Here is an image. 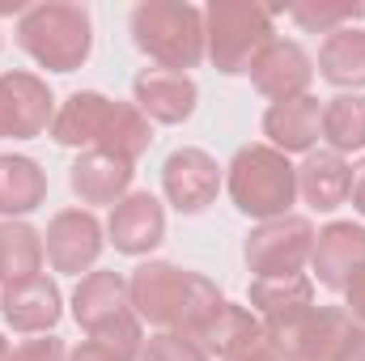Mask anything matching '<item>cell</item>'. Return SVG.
Here are the masks:
<instances>
[{"label": "cell", "mask_w": 365, "mask_h": 361, "mask_svg": "<svg viewBox=\"0 0 365 361\" xmlns=\"http://www.w3.org/2000/svg\"><path fill=\"white\" fill-rule=\"evenodd\" d=\"M319 73H323V81H331L340 90H365V30L344 26V30L327 34L323 51H319Z\"/></svg>", "instance_id": "7402d4cb"}, {"label": "cell", "mask_w": 365, "mask_h": 361, "mask_svg": "<svg viewBox=\"0 0 365 361\" xmlns=\"http://www.w3.org/2000/svg\"><path fill=\"white\" fill-rule=\"evenodd\" d=\"M132 39L136 47L166 73L195 68L208 51L204 39V13L182 0H145L132 9Z\"/></svg>", "instance_id": "3957f363"}, {"label": "cell", "mask_w": 365, "mask_h": 361, "mask_svg": "<svg viewBox=\"0 0 365 361\" xmlns=\"http://www.w3.org/2000/svg\"><path fill=\"white\" fill-rule=\"evenodd\" d=\"M264 136L276 153H314V141L323 136V102L302 93L293 102H272L264 115Z\"/></svg>", "instance_id": "e0dca14e"}, {"label": "cell", "mask_w": 365, "mask_h": 361, "mask_svg": "<svg viewBox=\"0 0 365 361\" xmlns=\"http://www.w3.org/2000/svg\"><path fill=\"white\" fill-rule=\"evenodd\" d=\"M166 238V213L158 204V195L149 191H132L110 208V243L123 255H145Z\"/></svg>", "instance_id": "5bb4252c"}, {"label": "cell", "mask_w": 365, "mask_h": 361, "mask_svg": "<svg viewBox=\"0 0 365 361\" xmlns=\"http://www.w3.org/2000/svg\"><path fill=\"white\" fill-rule=\"evenodd\" d=\"M132 93H136V111L149 123H182V119H191L195 98H200L191 77L166 73V68H145L132 81Z\"/></svg>", "instance_id": "2e32d148"}, {"label": "cell", "mask_w": 365, "mask_h": 361, "mask_svg": "<svg viewBox=\"0 0 365 361\" xmlns=\"http://www.w3.org/2000/svg\"><path fill=\"white\" fill-rule=\"evenodd\" d=\"M68 361H128L123 353H115L110 345H102V340H86L81 349H73Z\"/></svg>", "instance_id": "4dcf8cb0"}, {"label": "cell", "mask_w": 365, "mask_h": 361, "mask_svg": "<svg viewBox=\"0 0 365 361\" xmlns=\"http://www.w3.org/2000/svg\"><path fill=\"white\" fill-rule=\"evenodd\" d=\"M230 195H234V208L255 221L289 217L297 200V171L272 145H247L230 162Z\"/></svg>", "instance_id": "8992f818"}, {"label": "cell", "mask_w": 365, "mask_h": 361, "mask_svg": "<svg viewBox=\"0 0 365 361\" xmlns=\"http://www.w3.org/2000/svg\"><path fill=\"white\" fill-rule=\"evenodd\" d=\"M251 77H255V90L264 93V98H272V102H293V98L306 93L314 68H310V56H306L297 43L272 39V47L255 60Z\"/></svg>", "instance_id": "ac0fdd59"}, {"label": "cell", "mask_w": 365, "mask_h": 361, "mask_svg": "<svg viewBox=\"0 0 365 361\" xmlns=\"http://www.w3.org/2000/svg\"><path fill=\"white\" fill-rule=\"evenodd\" d=\"M136 361H212L195 340H187L179 332H162V336H153L145 349H140V357Z\"/></svg>", "instance_id": "83f0119b"}, {"label": "cell", "mask_w": 365, "mask_h": 361, "mask_svg": "<svg viewBox=\"0 0 365 361\" xmlns=\"http://www.w3.org/2000/svg\"><path fill=\"white\" fill-rule=\"evenodd\" d=\"M73 319L90 332V340L110 345L115 353H123L128 361L140 357L145 336H140V319L132 310L128 298V280L119 272H90L81 276L77 293H73Z\"/></svg>", "instance_id": "5b68a950"}, {"label": "cell", "mask_w": 365, "mask_h": 361, "mask_svg": "<svg viewBox=\"0 0 365 361\" xmlns=\"http://www.w3.org/2000/svg\"><path fill=\"white\" fill-rule=\"evenodd\" d=\"M314 255V230L306 217H276L264 221L251 238H247V264L255 272V280H272V276H302L306 260Z\"/></svg>", "instance_id": "9c48e42d"}, {"label": "cell", "mask_w": 365, "mask_h": 361, "mask_svg": "<svg viewBox=\"0 0 365 361\" xmlns=\"http://www.w3.org/2000/svg\"><path fill=\"white\" fill-rule=\"evenodd\" d=\"M323 141L331 153H361L365 149V98L361 93H336L323 102Z\"/></svg>", "instance_id": "484cf974"}, {"label": "cell", "mask_w": 365, "mask_h": 361, "mask_svg": "<svg viewBox=\"0 0 365 361\" xmlns=\"http://www.w3.org/2000/svg\"><path fill=\"white\" fill-rule=\"evenodd\" d=\"M259 332H264V323L255 319V310H251V306L221 302V306H217V315L200 327L195 345H200L208 357H230L238 345H247V340H251V336H259Z\"/></svg>", "instance_id": "cb8c5ba5"}, {"label": "cell", "mask_w": 365, "mask_h": 361, "mask_svg": "<svg viewBox=\"0 0 365 361\" xmlns=\"http://www.w3.org/2000/svg\"><path fill=\"white\" fill-rule=\"evenodd\" d=\"M17 43L30 51V60H38L51 73H73L90 60L93 47V26L90 13L81 4H64V0H47L21 13L17 21Z\"/></svg>", "instance_id": "277c9868"}, {"label": "cell", "mask_w": 365, "mask_h": 361, "mask_svg": "<svg viewBox=\"0 0 365 361\" xmlns=\"http://www.w3.org/2000/svg\"><path fill=\"white\" fill-rule=\"evenodd\" d=\"M47 264L56 272H90L102 255V225L90 208H64L51 217L47 238H43Z\"/></svg>", "instance_id": "8fae6325"}, {"label": "cell", "mask_w": 365, "mask_h": 361, "mask_svg": "<svg viewBox=\"0 0 365 361\" xmlns=\"http://www.w3.org/2000/svg\"><path fill=\"white\" fill-rule=\"evenodd\" d=\"M56 119V98L34 73H0V141H30Z\"/></svg>", "instance_id": "30bf717a"}, {"label": "cell", "mask_w": 365, "mask_h": 361, "mask_svg": "<svg viewBox=\"0 0 365 361\" xmlns=\"http://www.w3.org/2000/svg\"><path fill=\"white\" fill-rule=\"evenodd\" d=\"M221 361H284V357L276 353L272 340H268V336L259 332V336H251L247 345H238V349H234L230 357H221Z\"/></svg>", "instance_id": "f546056e"}, {"label": "cell", "mask_w": 365, "mask_h": 361, "mask_svg": "<svg viewBox=\"0 0 365 361\" xmlns=\"http://www.w3.org/2000/svg\"><path fill=\"white\" fill-rule=\"evenodd\" d=\"M264 336L284 361H340L357 336V323L344 306H306L302 315L264 327Z\"/></svg>", "instance_id": "ba28073f"}, {"label": "cell", "mask_w": 365, "mask_h": 361, "mask_svg": "<svg viewBox=\"0 0 365 361\" xmlns=\"http://www.w3.org/2000/svg\"><path fill=\"white\" fill-rule=\"evenodd\" d=\"M349 187H353V166H344L340 153H306L297 171V195H306L314 213L340 208L349 200Z\"/></svg>", "instance_id": "ffe728a7"}, {"label": "cell", "mask_w": 365, "mask_h": 361, "mask_svg": "<svg viewBox=\"0 0 365 361\" xmlns=\"http://www.w3.org/2000/svg\"><path fill=\"white\" fill-rule=\"evenodd\" d=\"M0 315L13 332L21 336H51V327L60 323V285L43 272L30 276L21 285H4L0 289Z\"/></svg>", "instance_id": "4fadbf2b"}, {"label": "cell", "mask_w": 365, "mask_h": 361, "mask_svg": "<svg viewBox=\"0 0 365 361\" xmlns=\"http://www.w3.org/2000/svg\"><path fill=\"white\" fill-rule=\"evenodd\" d=\"M349 200H353V208L365 217V158L353 166V187H349Z\"/></svg>", "instance_id": "d6a6232c"}, {"label": "cell", "mask_w": 365, "mask_h": 361, "mask_svg": "<svg viewBox=\"0 0 365 361\" xmlns=\"http://www.w3.org/2000/svg\"><path fill=\"white\" fill-rule=\"evenodd\" d=\"M340 361H365V327H357V336L349 340V349H344Z\"/></svg>", "instance_id": "836d02e7"}, {"label": "cell", "mask_w": 365, "mask_h": 361, "mask_svg": "<svg viewBox=\"0 0 365 361\" xmlns=\"http://www.w3.org/2000/svg\"><path fill=\"white\" fill-rule=\"evenodd\" d=\"M289 17L297 21V26H306L310 34H336V30H344L349 21H357L365 17V0H336V4H293L289 9Z\"/></svg>", "instance_id": "4316f807"}, {"label": "cell", "mask_w": 365, "mask_h": 361, "mask_svg": "<svg viewBox=\"0 0 365 361\" xmlns=\"http://www.w3.org/2000/svg\"><path fill=\"white\" fill-rule=\"evenodd\" d=\"M51 141L68 145V149H102L115 158L136 162L149 145H153V128L149 119L136 111V102H115L106 93L77 90L68 93V102L56 111L51 119Z\"/></svg>", "instance_id": "7a4b0ae2"}, {"label": "cell", "mask_w": 365, "mask_h": 361, "mask_svg": "<svg viewBox=\"0 0 365 361\" xmlns=\"http://www.w3.org/2000/svg\"><path fill=\"white\" fill-rule=\"evenodd\" d=\"M68 183H73V191H77L86 204H119L123 191L132 187V162L93 149L86 158H77Z\"/></svg>", "instance_id": "d6986e66"}, {"label": "cell", "mask_w": 365, "mask_h": 361, "mask_svg": "<svg viewBox=\"0 0 365 361\" xmlns=\"http://www.w3.org/2000/svg\"><path fill=\"white\" fill-rule=\"evenodd\" d=\"M162 187H166V200L179 208L182 217H195L204 213L217 191H221V166L217 158H208L204 149H175L162 166Z\"/></svg>", "instance_id": "7c38bea8"}, {"label": "cell", "mask_w": 365, "mask_h": 361, "mask_svg": "<svg viewBox=\"0 0 365 361\" xmlns=\"http://www.w3.org/2000/svg\"><path fill=\"white\" fill-rule=\"evenodd\" d=\"M128 298H132L136 319H145L162 332H179L187 340H195L200 327L225 302L208 276L175 268V264H140L128 280Z\"/></svg>", "instance_id": "6da1fadb"}, {"label": "cell", "mask_w": 365, "mask_h": 361, "mask_svg": "<svg viewBox=\"0 0 365 361\" xmlns=\"http://www.w3.org/2000/svg\"><path fill=\"white\" fill-rule=\"evenodd\" d=\"M344 293H349V315H353V323H365V268L344 285Z\"/></svg>", "instance_id": "1f68e13d"}, {"label": "cell", "mask_w": 365, "mask_h": 361, "mask_svg": "<svg viewBox=\"0 0 365 361\" xmlns=\"http://www.w3.org/2000/svg\"><path fill=\"white\" fill-rule=\"evenodd\" d=\"M306 306H314V280L310 276H272V280L251 285V310L264 327L302 315Z\"/></svg>", "instance_id": "44dd1931"}, {"label": "cell", "mask_w": 365, "mask_h": 361, "mask_svg": "<svg viewBox=\"0 0 365 361\" xmlns=\"http://www.w3.org/2000/svg\"><path fill=\"white\" fill-rule=\"evenodd\" d=\"M204 39L221 73H251L255 60L272 47V13L247 0H212L204 9Z\"/></svg>", "instance_id": "52a82bcc"}, {"label": "cell", "mask_w": 365, "mask_h": 361, "mask_svg": "<svg viewBox=\"0 0 365 361\" xmlns=\"http://www.w3.org/2000/svg\"><path fill=\"white\" fill-rule=\"evenodd\" d=\"M47 195V175L30 158H0V213H34Z\"/></svg>", "instance_id": "d4e9b609"}, {"label": "cell", "mask_w": 365, "mask_h": 361, "mask_svg": "<svg viewBox=\"0 0 365 361\" xmlns=\"http://www.w3.org/2000/svg\"><path fill=\"white\" fill-rule=\"evenodd\" d=\"M9 361H68V349L60 336H30L17 349H9Z\"/></svg>", "instance_id": "f1b7e54d"}, {"label": "cell", "mask_w": 365, "mask_h": 361, "mask_svg": "<svg viewBox=\"0 0 365 361\" xmlns=\"http://www.w3.org/2000/svg\"><path fill=\"white\" fill-rule=\"evenodd\" d=\"M314 280L323 289H344L365 268V225L331 221L314 243Z\"/></svg>", "instance_id": "9a60e30c"}, {"label": "cell", "mask_w": 365, "mask_h": 361, "mask_svg": "<svg viewBox=\"0 0 365 361\" xmlns=\"http://www.w3.org/2000/svg\"><path fill=\"white\" fill-rule=\"evenodd\" d=\"M0 361H9V340L0 336Z\"/></svg>", "instance_id": "e575fe53"}, {"label": "cell", "mask_w": 365, "mask_h": 361, "mask_svg": "<svg viewBox=\"0 0 365 361\" xmlns=\"http://www.w3.org/2000/svg\"><path fill=\"white\" fill-rule=\"evenodd\" d=\"M43 238L26 221H0V285H21L30 276H43Z\"/></svg>", "instance_id": "603a6c76"}]
</instances>
